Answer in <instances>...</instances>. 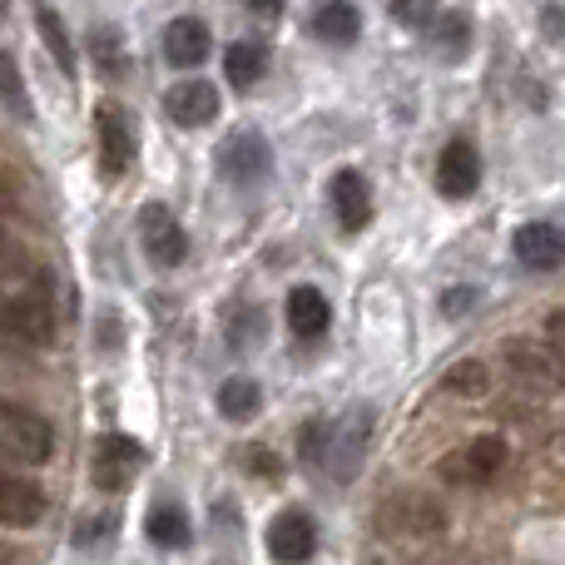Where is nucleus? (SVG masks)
Returning a JSON list of instances; mask_svg holds the SVG:
<instances>
[{
    "label": "nucleus",
    "instance_id": "cd10ccee",
    "mask_svg": "<svg viewBox=\"0 0 565 565\" xmlns=\"http://www.w3.org/2000/svg\"><path fill=\"white\" fill-rule=\"evenodd\" d=\"M6 109H10L15 119H25V115H30L25 89H20V70H15V60H6Z\"/></svg>",
    "mask_w": 565,
    "mask_h": 565
},
{
    "label": "nucleus",
    "instance_id": "7c9ffc66",
    "mask_svg": "<svg viewBox=\"0 0 565 565\" xmlns=\"http://www.w3.org/2000/svg\"><path fill=\"white\" fill-rule=\"evenodd\" d=\"M248 467L258 471V477H278V461H268V447H248Z\"/></svg>",
    "mask_w": 565,
    "mask_h": 565
},
{
    "label": "nucleus",
    "instance_id": "39448f33",
    "mask_svg": "<svg viewBox=\"0 0 565 565\" xmlns=\"http://www.w3.org/2000/svg\"><path fill=\"white\" fill-rule=\"evenodd\" d=\"M214 164L228 184H258V179H268V169H274V149H268L264 135L238 129V135H228L224 145H218Z\"/></svg>",
    "mask_w": 565,
    "mask_h": 565
},
{
    "label": "nucleus",
    "instance_id": "a211bd4d",
    "mask_svg": "<svg viewBox=\"0 0 565 565\" xmlns=\"http://www.w3.org/2000/svg\"><path fill=\"white\" fill-rule=\"evenodd\" d=\"M328 322H332V308H328V298H322L318 288L302 282V288L288 292V328L298 332V338H322Z\"/></svg>",
    "mask_w": 565,
    "mask_h": 565
},
{
    "label": "nucleus",
    "instance_id": "f03ea898",
    "mask_svg": "<svg viewBox=\"0 0 565 565\" xmlns=\"http://www.w3.org/2000/svg\"><path fill=\"white\" fill-rule=\"evenodd\" d=\"M377 531L402 541H427L447 531V511H441V501L422 497V491H397L377 507Z\"/></svg>",
    "mask_w": 565,
    "mask_h": 565
},
{
    "label": "nucleus",
    "instance_id": "473e14b6",
    "mask_svg": "<svg viewBox=\"0 0 565 565\" xmlns=\"http://www.w3.org/2000/svg\"><path fill=\"white\" fill-rule=\"evenodd\" d=\"M546 457L556 461V467H565V427H561V431H551V437H546Z\"/></svg>",
    "mask_w": 565,
    "mask_h": 565
},
{
    "label": "nucleus",
    "instance_id": "b1692460",
    "mask_svg": "<svg viewBox=\"0 0 565 565\" xmlns=\"http://www.w3.org/2000/svg\"><path fill=\"white\" fill-rule=\"evenodd\" d=\"M431 40H437V50H441L447 60L467 55V45H471V20L461 15V10H451V15L431 20Z\"/></svg>",
    "mask_w": 565,
    "mask_h": 565
},
{
    "label": "nucleus",
    "instance_id": "f257e3e1",
    "mask_svg": "<svg viewBox=\"0 0 565 565\" xmlns=\"http://www.w3.org/2000/svg\"><path fill=\"white\" fill-rule=\"evenodd\" d=\"M501 367L531 397H556V392H565V352L546 338H507L501 342Z\"/></svg>",
    "mask_w": 565,
    "mask_h": 565
},
{
    "label": "nucleus",
    "instance_id": "c85d7f7f",
    "mask_svg": "<svg viewBox=\"0 0 565 565\" xmlns=\"http://www.w3.org/2000/svg\"><path fill=\"white\" fill-rule=\"evenodd\" d=\"M467 308H477V292L471 288H451L447 298H441V312H447V318H461Z\"/></svg>",
    "mask_w": 565,
    "mask_h": 565
},
{
    "label": "nucleus",
    "instance_id": "c756f323",
    "mask_svg": "<svg viewBox=\"0 0 565 565\" xmlns=\"http://www.w3.org/2000/svg\"><path fill=\"white\" fill-rule=\"evenodd\" d=\"M541 30H546L551 40H565V10H561V6H546V10H541Z\"/></svg>",
    "mask_w": 565,
    "mask_h": 565
},
{
    "label": "nucleus",
    "instance_id": "6e6552de",
    "mask_svg": "<svg viewBox=\"0 0 565 565\" xmlns=\"http://www.w3.org/2000/svg\"><path fill=\"white\" fill-rule=\"evenodd\" d=\"M95 135H99V164H105L109 179H119L129 164H135V119H129V109L99 105Z\"/></svg>",
    "mask_w": 565,
    "mask_h": 565
},
{
    "label": "nucleus",
    "instance_id": "20e7f679",
    "mask_svg": "<svg viewBox=\"0 0 565 565\" xmlns=\"http://www.w3.org/2000/svg\"><path fill=\"white\" fill-rule=\"evenodd\" d=\"M0 447H6V461L40 467V461H50V451H55V431H50V422L40 417V412L10 402V407L0 412Z\"/></svg>",
    "mask_w": 565,
    "mask_h": 565
},
{
    "label": "nucleus",
    "instance_id": "2f4dec72",
    "mask_svg": "<svg viewBox=\"0 0 565 565\" xmlns=\"http://www.w3.org/2000/svg\"><path fill=\"white\" fill-rule=\"evenodd\" d=\"M546 338H551V342H556V348L565 352V308L546 312Z\"/></svg>",
    "mask_w": 565,
    "mask_h": 565
},
{
    "label": "nucleus",
    "instance_id": "9d476101",
    "mask_svg": "<svg viewBox=\"0 0 565 565\" xmlns=\"http://www.w3.org/2000/svg\"><path fill=\"white\" fill-rule=\"evenodd\" d=\"M318 551V531L302 511H282V516L268 521V556L278 565H302Z\"/></svg>",
    "mask_w": 565,
    "mask_h": 565
},
{
    "label": "nucleus",
    "instance_id": "393cba45",
    "mask_svg": "<svg viewBox=\"0 0 565 565\" xmlns=\"http://www.w3.org/2000/svg\"><path fill=\"white\" fill-rule=\"evenodd\" d=\"M332 437H338V422H308L298 431V451L308 467H328V451H332Z\"/></svg>",
    "mask_w": 565,
    "mask_h": 565
},
{
    "label": "nucleus",
    "instance_id": "4468645a",
    "mask_svg": "<svg viewBox=\"0 0 565 565\" xmlns=\"http://www.w3.org/2000/svg\"><path fill=\"white\" fill-rule=\"evenodd\" d=\"M209 50H214V35H209L204 20H194V15L169 20V30H164V60H169V65L199 70L209 60Z\"/></svg>",
    "mask_w": 565,
    "mask_h": 565
},
{
    "label": "nucleus",
    "instance_id": "2eb2a0df",
    "mask_svg": "<svg viewBox=\"0 0 565 565\" xmlns=\"http://www.w3.org/2000/svg\"><path fill=\"white\" fill-rule=\"evenodd\" d=\"M332 209H338V224L348 228V234L372 224V189L358 169H342V174L332 179Z\"/></svg>",
    "mask_w": 565,
    "mask_h": 565
},
{
    "label": "nucleus",
    "instance_id": "9b49d317",
    "mask_svg": "<svg viewBox=\"0 0 565 565\" xmlns=\"http://www.w3.org/2000/svg\"><path fill=\"white\" fill-rule=\"evenodd\" d=\"M481 184V154L471 139H451L437 159V189L447 199H467Z\"/></svg>",
    "mask_w": 565,
    "mask_h": 565
},
{
    "label": "nucleus",
    "instance_id": "0eeeda50",
    "mask_svg": "<svg viewBox=\"0 0 565 565\" xmlns=\"http://www.w3.org/2000/svg\"><path fill=\"white\" fill-rule=\"evenodd\" d=\"M139 244H145L149 264H159V268H179L189 258L184 228H179V218L164 204H145V214H139Z\"/></svg>",
    "mask_w": 565,
    "mask_h": 565
},
{
    "label": "nucleus",
    "instance_id": "4be33fe9",
    "mask_svg": "<svg viewBox=\"0 0 565 565\" xmlns=\"http://www.w3.org/2000/svg\"><path fill=\"white\" fill-rule=\"evenodd\" d=\"M441 387H447V397L457 402H481L491 392V367L477 358H461L447 367V377H441Z\"/></svg>",
    "mask_w": 565,
    "mask_h": 565
},
{
    "label": "nucleus",
    "instance_id": "f8f14e48",
    "mask_svg": "<svg viewBox=\"0 0 565 565\" xmlns=\"http://www.w3.org/2000/svg\"><path fill=\"white\" fill-rule=\"evenodd\" d=\"M164 109H169V119L184 125V129L214 125L218 119V89L209 85V79H184V85H174L164 95Z\"/></svg>",
    "mask_w": 565,
    "mask_h": 565
},
{
    "label": "nucleus",
    "instance_id": "7ed1b4c3",
    "mask_svg": "<svg viewBox=\"0 0 565 565\" xmlns=\"http://www.w3.org/2000/svg\"><path fill=\"white\" fill-rule=\"evenodd\" d=\"M501 467H507V441H501L497 431H487V437H471V441H461V447H451L447 457L437 461V477L447 481V487H487Z\"/></svg>",
    "mask_w": 565,
    "mask_h": 565
},
{
    "label": "nucleus",
    "instance_id": "423d86ee",
    "mask_svg": "<svg viewBox=\"0 0 565 565\" xmlns=\"http://www.w3.org/2000/svg\"><path fill=\"white\" fill-rule=\"evenodd\" d=\"M6 332L30 348H45L55 338V302L45 298V288H20L15 298H6Z\"/></svg>",
    "mask_w": 565,
    "mask_h": 565
},
{
    "label": "nucleus",
    "instance_id": "1a4fd4ad",
    "mask_svg": "<svg viewBox=\"0 0 565 565\" xmlns=\"http://www.w3.org/2000/svg\"><path fill=\"white\" fill-rule=\"evenodd\" d=\"M139 441L135 437H119V431H109V437H99L95 441V487L99 491H119V487H129V477L139 471Z\"/></svg>",
    "mask_w": 565,
    "mask_h": 565
},
{
    "label": "nucleus",
    "instance_id": "bb28decb",
    "mask_svg": "<svg viewBox=\"0 0 565 565\" xmlns=\"http://www.w3.org/2000/svg\"><path fill=\"white\" fill-rule=\"evenodd\" d=\"M95 60L105 75H125V45H109V30H95Z\"/></svg>",
    "mask_w": 565,
    "mask_h": 565
},
{
    "label": "nucleus",
    "instance_id": "412c9836",
    "mask_svg": "<svg viewBox=\"0 0 565 565\" xmlns=\"http://www.w3.org/2000/svg\"><path fill=\"white\" fill-rule=\"evenodd\" d=\"M214 402H218V417L224 422H254L258 407H264V392H258L254 377H228Z\"/></svg>",
    "mask_w": 565,
    "mask_h": 565
},
{
    "label": "nucleus",
    "instance_id": "f3484780",
    "mask_svg": "<svg viewBox=\"0 0 565 565\" xmlns=\"http://www.w3.org/2000/svg\"><path fill=\"white\" fill-rule=\"evenodd\" d=\"M312 35H318L322 45H352V40L362 35V10L352 6V0H322V6L312 10Z\"/></svg>",
    "mask_w": 565,
    "mask_h": 565
},
{
    "label": "nucleus",
    "instance_id": "aec40b11",
    "mask_svg": "<svg viewBox=\"0 0 565 565\" xmlns=\"http://www.w3.org/2000/svg\"><path fill=\"white\" fill-rule=\"evenodd\" d=\"M268 60H264V45H254V40H234V45L224 50V75L234 89H254L258 79H264Z\"/></svg>",
    "mask_w": 565,
    "mask_h": 565
},
{
    "label": "nucleus",
    "instance_id": "ddd939ff",
    "mask_svg": "<svg viewBox=\"0 0 565 565\" xmlns=\"http://www.w3.org/2000/svg\"><path fill=\"white\" fill-rule=\"evenodd\" d=\"M511 248H516V258L526 268L551 274V268L565 264V228H556V224H521L516 238H511Z\"/></svg>",
    "mask_w": 565,
    "mask_h": 565
},
{
    "label": "nucleus",
    "instance_id": "6ab92c4d",
    "mask_svg": "<svg viewBox=\"0 0 565 565\" xmlns=\"http://www.w3.org/2000/svg\"><path fill=\"white\" fill-rule=\"evenodd\" d=\"M35 30H40V40H45L50 60L60 65V75L75 79V45H70V30H65V20H60V10L45 6V0L35 6Z\"/></svg>",
    "mask_w": 565,
    "mask_h": 565
},
{
    "label": "nucleus",
    "instance_id": "a878e982",
    "mask_svg": "<svg viewBox=\"0 0 565 565\" xmlns=\"http://www.w3.org/2000/svg\"><path fill=\"white\" fill-rule=\"evenodd\" d=\"M392 15L402 20V25H431V15H437V0H392Z\"/></svg>",
    "mask_w": 565,
    "mask_h": 565
},
{
    "label": "nucleus",
    "instance_id": "5701e85b",
    "mask_svg": "<svg viewBox=\"0 0 565 565\" xmlns=\"http://www.w3.org/2000/svg\"><path fill=\"white\" fill-rule=\"evenodd\" d=\"M145 536L154 541V546H164V551L184 546L189 541V516L174 507V501H159V507L145 516Z\"/></svg>",
    "mask_w": 565,
    "mask_h": 565
},
{
    "label": "nucleus",
    "instance_id": "dca6fc26",
    "mask_svg": "<svg viewBox=\"0 0 565 565\" xmlns=\"http://www.w3.org/2000/svg\"><path fill=\"white\" fill-rule=\"evenodd\" d=\"M45 491L35 481H20V477H0V521L6 526H35L45 516Z\"/></svg>",
    "mask_w": 565,
    "mask_h": 565
}]
</instances>
